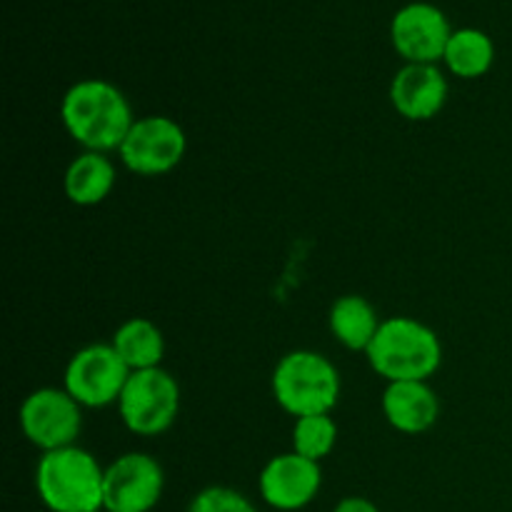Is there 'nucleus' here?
Masks as SVG:
<instances>
[{
  "mask_svg": "<svg viewBox=\"0 0 512 512\" xmlns=\"http://www.w3.org/2000/svg\"><path fill=\"white\" fill-rule=\"evenodd\" d=\"M18 423L28 443L43 453L70 448L83 430V405L65 388H38L20 403Z\"/></svg>",
  "mask_w": 512,
  "mask_h": 512,
  "instance_id": "obj_6",
  "label": "nucleus"
},
{
  "mask_svg": "<svg viewBox=\"0 0 512 512\" xmlns=\"http://www.w3.org/2000/svg\"><path fill=\"white\" fill-rule=\"evenodd\" d=\"M453 35L448 18L430 3H410L393 15L390 40L405 63L438 65Z\"/></svg>",
  "mask_w": 512,
  "mask_h": 512,
  "instance_id": "obj_11",
  "label": "nucleus"
},
{
  "mask_svg": "<svg viewBox=\"0 0 512 512\" xmlns=\"http://www.w3.org/2000/svg\"><path fill=\"white\" fill-rule=\"evenodd\" d=\"M445 65L453 75L465 80L483 78L495 60V45L488 33L478 28L453 30L448 40V48L443 55Z\"/></svg>",
  "mask_w": 512,
  "mask_h": 512,
  "instance_id": "obj_17",
  "label": "nucleus"
},
{
  "mask_svg": "<svg viewBox=\"0 0 512 512\" xmlns=\"http://www.w3.org/2000/svg\"><path fill=\"white\" fill-rule=\"evenodd\" d=\"M118 413L125 428L140 438L163 435L173 428L180 413V385L168 370H135L118 400Z\"/></svg>",
  "mask_w": 512,
  "mask_h": 512,
  "instance_id": "obj_5",
  "label": "nucleus"
},
{
  "mask_svg": "<svg viewBox=\"0 0 512 512\" xmlns=\"http://www.w3.org/2000/svg\"><path fill=\"white\" fill-rule=\"evenodd\" d=\"M383 415L398 433L420 435L440 418V398L428 380L388 383L383 390Z\"/></svg>",
  "mask_w": 512,
  "mask_h": 512,
  "instance_id": "obj_13",
  "label": "nucleus"
},
{
  "mask_svg": "<svg viewBox=\"0 0 512 512\" xmlns=\"http://www.w3.org/2000/svg\"><path fill=\"white\" fill-rule=\"evenodd\" d=\"M188 150V138L178 120L168 115H145L133 123L118 155L125 168L143 178H155L178 168Z\"/></svg>",
  "mask_w": 512,
  "mask_h": 512,
  "instance_id": "obj_7",
  "label": "nucleus"
},
{
  "mask_svg": "<svg viewBox=\"0 0 512 512\" xmlns=\"http://www.w3.org/2000/svg\"><path fill=\"white\" fill-rule=\"evenodd\" d=\"M338 443V423L333 415H305L293 425V450L303 458L320 460L328 458Z\"/></svg>",
  "mask_w": 512,
  "mask_h": 512,
  "instance_id": "obj_18",
  "label": "nucleus"
},
{
  "mask_svg": "<svg viewBox=\"0 0 512 512\" xmlns=\"http://www.w3.org/2000/svg\"><path fill=\"white\" fill-rule=\"evenodd\" d=\"M110 345L130 370L160 368L165 355L163 330L148 318H130L113 333Z\"/></svg>",
  "mask_w": 512,
  "mask_h": 512,
  "instance_id": "obj_16",
  "label": "nucleus"
},
{
  "mask_svg": "<svg viewBox=\"0 0 512 512\" xmlns=\"http://www.w3.org/2000/svg\"><path fill=\"white\" fill-rule=\"evenodd\" d=\"M448 78L438 65L405 63L390 83V103L405 120H430L448 103Z\"/></svg>",
  "mask_w": 512,
  "mask_h": 512,
  "instance_id": "obj_12",
  "label": "nucleus"
},
{
  "mask_svg": "<svg viewBox=\"0 0 512 512\" xmlns=\"http://www.w3.org/2000/svg\"><path fill=\"white\" fill-rule=\"evenodd\" d=\"M383 320L375 313L373 303L363 295H343L333 303L328 325L333 338L353 353H368L370 343L378 335Z\"/></svg>",
  "mask_w": 512,
  "mask_h": 512,
  "instance_id": "obj_15",
  "label": "nucleus"
},
{
  "mask_svg": "<svg viewBox=\"0 0 512 512\" xmlns=\"http://www.w3.org/2000/svg\"><path fill=\"white\" fill-rule=\"evenodd\" d=\"M365 355L385 383L428 380L443 365V343L438 333L420 320L395 315L380 323Z\"/></svg>",
  "mask_w": 512,
  "mask_h": 512,
  "instance_id": "obj_3",
  "label": "nucleus"
},
{
  "mask_svg": "<svg viewBox=\"0 0 512 512\" xmlns=\"http://www.w3.org/2000/svg\"><path fill=\"white\" fill-rule=\"evenodd\" d=\"M333 512H380L378 505L368 498H360V495H350V498H343L338 505H335Z\"/></svg>",
  "mask_w": 512,
  "mask_h": 512,
  "instance_id": "obj_20",
  "label": "nucleus"
},
{
  "mask_svg": "<svg viewBox=\"0 0 512 512\" xmlns=\"http://www.w3.org/2000/svg\"><path fill=\"white\" fill-rule=\"evenodd\" d=\"M320 485H323L320 463L303 458L295 450L270 458L258 478L260 498L275 512H298L308 508L318 498Z\"/></svg>",
  "mask_w": 512,
  "mask_h": 512,
  "instance_id": "obj_10",
  "label": "nucleus"
},
{
  "mask_svg": "<svg viewBox=\"0 0 512 512\" xmlns=\"http://www.w3.org/2000/svg\"><path fill=\"white\" fill-rule=\"evenodd\" d=\"M273 398L295 420L305 415H328L340 400V373L315 350H293L283 355L270 378Z\"/></svg>",
  "mask_w": 512,
  "mask_h": 512,
  "instance_id": "obj_4",
  "label": "nucleus"
},
{
  "mask_svg": "<svg viewBox=\"0 0 512 512\" xmlns=\"http://www.w3.org/2000/svg\"><path fill=\"white\" fill-rule=\"evenodd\" d=\"M60 123L83 150L113 153L120 150L133 128L135 115L118 85L85 78L70 85L60 100Z\"/></svg>",
  "mask_w": 512,
  "mask_h": 512,
  "instance_id": "obj_1",
  "label": "nucleus"
},
{
  "mask_svg": "<svg viewBox=\"0 0 512 512\" xmlns=\"http://www.w3.org/2000/svg\"><path fill=\"white\" fill-rule=\"evenodd\" d=\"M188 512H258L255 505L245 498L243 493L225 485H213L205 488L190 500Z\"/></svg>",
  "mask_w": 512,
  "mask_h": 512,
  "instance_id": "obj_19",
  "label": "nucleus"
},
{
  "mask_svg": "<svg viewBox=\"0 0 512 512\" xmlns=\"http://www.w3.org/2000/svg\"><path fill=\"white\" fill-rule=\"evenodd\" d=\"M115 165L108 153H93L83 150L70 160L63 175L65 198L78 208H95L103 203L115 188Z\"/></svg>",
  "mask_w": 512,
  "mask_h": 512,
  "instance_id": "obj_14",
  "label": "nucleus"
},
{
  "mask_svg": "<svg viewBox=\"0 0 512 512\" xmlns=\"http://www.w3.org/2000/svg\"><path fill=\"white\" fill-rule=\"evenodd\" d=\"M35 493L50 512H100L105 510V468L78 445L50 450L35 468Z\"/></svg>",
  "mask_w": 512,
  "mask_h": 512,
  "instance_id": "obj_2",
  "label": "nucleus"
},
{
  "mask_svg": "<svg viewBox=\"0 0 512 512\" xmlns=\"http://www.w3.org/2000/svg\"><path fill=\"white\" fill-rule=\"evenodd\" d=\"M163 490V465L148 453H125L105 468V512H150Z\"/></svg>",
  "mask_w": 512,
  "mask_h": 512,
  "instance_id": "obj_9",
  "label": "nucleus"
},
{
  "mask_svg": "<svg viewBox=\"0 0 512 512\" xmlns=\"http://www.w3.org/2000/svg\"><path fill=\"white\" fill-rule=\"evenodd\" d=\"M133 370L123 363L110 343H95L80 348L65 365L63 388L83 408H108L118 405Z\"/></svg>",
  "mask_w": 512,
  "mask_h": 512,
  "instance_id": "obj_8",
  "label": "nucleus"
}]
</instances>
